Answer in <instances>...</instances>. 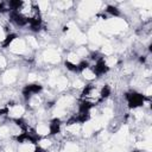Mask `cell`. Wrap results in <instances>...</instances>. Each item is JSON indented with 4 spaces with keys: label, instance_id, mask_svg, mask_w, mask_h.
I'll list each match as a JSON object with an SVG mask.
<instances>
[{
    "label": "cell",
    "instance_id": "obj_1",
    "mask_svg": "<svg viewBox=\"0 0 152 152\" xmlns=\"http://www.w3.org/2000/svg\"><path fill=\"white\" fill-rule=\"evenodd\" d=\"M144 100H145V96L141 93L131 91V93L126 94V101H127L128 108H131V109L144 107Z\"/></svg>",
    "mask_w": 152,
    "mask_h": 152
},
{
    "label": "cell",
    "instance_id": "obj_2",
    "mask_svg": "<svg viewBox=\"0 0 152 152\" xmlns=\"http://www.w3.org/2000/svg\"><path fill=\"white\" fill-rule=\"evenodd\" d=\"M27 48H28V46H27L26 40L23 39V38H20V37H17V38L8 45V50H10L12 53L17 55V56L26 53V52H27Z\"/></svg>",
    "mask_w": 152,
    "mask_h": 152
},
{
    "label": "cell",
    "instance_id": "obj_3",
    "mask_svg": "<svg viewBox=\"0 0 152 152\" xmlns=\"http://www.w3.org/2000/svg\"><path fill=\"white\" fill-rule=\"evenodd\" d=\"M7 108H8L7 115H8V118H11L12 120H19V119H21V118L25 115V113H26L25 107H24L23 104H20V103H11V104L7 106Z\"/></svg>",
    "mask_w": 152,
    "mask_h": 152
},
{
    "label": "cell",
    "instance_id": "obj_4",
    "mask_svg": "<svg viewBox=\"0 0 152 152\" xmlns=\"http://www.w3.org/2000/svg\"><path fill=\"white\" fill-rule=\"evenodd\" d=\"M40 57L44 61V63H49V64H57L61 61V55L57 52V50L52 48H48L46 50H44Z\"/></svg>",
    "mask_w": 152,
    "mask_h": 152
},
{
    "label": "cell",
    "instance_id": "obj_5",
    "mask_svg": "<svg viewBox=\"0 0 152 152\" xmlns=\"http://www.w3.org/2000/svg\"><path fill=\"white\" fill-rule=\"evenodd\" d=\"M1 80H2V83L6 84V86L13 84V83L17 82V80H18V71H17L15 69H10V70L5 71Z\"/></svg>",
    "mask_w": 152,
    "mask_h": 152
},
{
    "label": "cell",
    "instance_id": "obj_6",
    "mask_svg": "<svg viewBox=\"0 0 152 152\" xmlns=\"http://www.w3.org/2000/svg\"><path fill=\"white\" fill-rule=\"evenodd\" d=\"M36 133L38 134V137H48L50 134V128L49 125H46L45 122H37L36 125Z\"/></svg>",
    "mask_w": 152,
    "mask_h": 152
},
{
    "label": "cell",
    "instance_id": "obj_7",
    "mask_svg": "<svg viewBox=\"0 0 152 152\" xmlns=\"http://www.w3.org/2000/svg\"><path fill=\"white\" fill-rule=\"evenodd\" d=\"M37 146L32 142H20L17 147V152H36Z\"/></svg>",
    "mask_w": 152,
    "mask_h": 152
},
{
    "label": "cell",
    "instance_id": "obj_8",
    "mask_svg": "<svg viewBox=\"0 0 152 152\" xmlns=\"http://www.w3.org/2000/svg\"><path fill=\"white\" fill-rule=\"evenodd\" d=\"M81 75H82L83 78L87 80V81H94V80L97 77L96 74H95V71H94V69H93L91 66H87V68H84V69L81 71Z\"/></svg>",
    "mask_w": 152,
    "mask_h": 152
},
{
    "label": "cell",
    "instance_id": "obj_9",
    "mask_svg": "<svg viewBox=\"0 0 152 152\" xmlns=\"http://www.w3.org/2000/svg\"><path fill=\"white\" fill-rule=\"evenodd\" d=\"M64 152H80V145L74 141H66L63 146Z\"/></svg>",
    "mask_w": 152,
    "mask_h": 152
},
{
    "label": "cell",
    "instance_id": "obj_10",
    "mask_svg": "<svg viewBox=\"0 0 152 152\" xmlns=\"http://www.w3.org/2000/svg\"><path fill=\"white\" fill-rule=\"evenodd\" d=\"M101 52L104 53V55H107V56H112V53L114 52V46L112 44H109V43H106V44L102 45Z\"/></svg>",
    "mask_w": 152,
    "mask_h": 152
},
{
    "label": "cell",
    "instance_id": "obj_11",
    "mask_svg": "<svg viewBox=\"0 0 152 152\" xmlns=\"http://www.w3.org/2000/svg\"><path fill=\"white\" fill-rule=\"evenodd\" d=\"M8 137H11V134H10V128H8V125H4V126H0V139H7Z\"/></svg>",
    "mask_w": 152,
    "mask_h": 152
},
{
    "label": "cell",
    "instance_id": "obj_12",
    "mask_svg": "<svg viewBox=\"0 0 152 152\" xmlns=\"http://www.w3.org/2000/svg\"><path fill=\"white\" fill-rule=\"evenodd\" d=\"M71 87H72L74 89H83V88L86 87V84H84V82H83L82 80L75 78V80L72 81V83H71Z\"/></svg>",
    "mask_w": 152,
    "mask_h": 152
},
{
    "label": "cell",
    "instance_id": "obj_13",
    "mask_svg": "<svg viewBox=\"0 0 152 152\" xmlns=\"http://www.w3.org/2000/svg\"><path fill=\"white\" fill-rule=\"evenodd\" d=\"M7 36H8V32L6 31V28H5V26L0 24V43H4Z\"/></svg>",
    "mask_w": 152,
    "mask_h": 152
},
{
    "label": "cell",
    "instance_id": "obj_14",
    "mask_svg": "<svg viewBox=\"0 0 152 152\" xmlns=\"http://www.w3.org/2000/svg\"><path fill=\"white\" fill-rule=\"evenodd\" d=\"M5 152H17V151H14L12 147H10V146H7L6 148H5Z\"/></svg>",
    "mask_w": 152,
    "mask_h": 152
}]
</instances>
